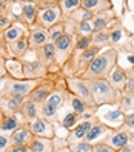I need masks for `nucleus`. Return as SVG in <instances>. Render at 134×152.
<instances>
[{
	"label": "nucleus",
	"mask_w": 134,
	"mask_h": 152,
	"mask_svg": "<svg viewBox=\"0 0 134 152\" xmlns=\"http://www.w3.org/2000/svg\"><path fill=\"white\" fill-rule=\"evenodd\" d=\"M119 61V51L116 48H106L89 63L77 77L82 80H108L110 74Z\"/></svg>",
	"instance_id": "nucleus-1"
},
{
	"label": "nucleus",
	"mask_w": 134,
	"mask_h": 152,
	"mask_svg": "<svg viewBox=\"0 0 134 152\" xmlns=\"http://www.w3.org/2000/svg\"><path fill=\"white\" fill-rule=\"evenodd\" d=\"M68 97H69V91L66 88L65 77H63L59 82V85L56 86L54 92L40 104V118L49 121L51 124L57 123L59 121V111L68 103Z\"/></svg>",
	"instance_id": "nucleus-2"
},
{
	"label": "nucleus",
	"mask_w": 134,
	"mask_h": 152,
	"mask_svg": "<svg viewBox=\"0 0 134 152\" xmlns=\"http://www.w3.org/2000/svg\"><path fill=\"white\" fill-rule=\"evenodd\" d=\"M88 86L97 108L105 104H119L122 94L116 91L108 80H88Z\"/></svg>",
	"instance_id": "nucleus-3"
},
{
	"label": "nucleus",
	"mask_w": 134,
	"mask_h": 152,
	"mask_svg": "<svg viewBox=\"0 0 134 152\" xmlns=\"http://www.w3.org/2000/svg\"><path fill=\"white\" fill-rule=\"evenodd\" d=\"M62 78H63V75H62L60 72H49L48 77L39 80L37 85H35V88L32 89V92L28 95L26 100H29V102L40 106L52 92H54L56 86L59 85V82Z\"/></svg>",
	"instance_id": "nucleus-4"
},
{
	"label": "nucleus",
	"mask_w": 134,
	"mask_h": 152,
	"mask_svg": "<svg viewBox=\"0 0 134 152\" xmlns=\"http://www.w3.org/2000/svg\"><path fill=\"white\" fill-rule=\"evenodd\" d=\"M39 80H13L6 78L3 88L0 89V95H11L26 100L28 95L32 92V89L35 88Z\"/></svg>",
	"instance_id": "nucleus-5"
},
{
	"label": "nucleus",
	"mask_w": 134,
	"mask_h": 152,
	"mask_svg": "<svg viewBox=\"0 0 134 152\" xmlns=\"http://www.w3.org/2000/svg\"><path fill=\"white\" fill-rule=\"evenodd\" d=\"M65 83H66V88H68L69 94H73V95L79 97L80 100H83L91 111L96 112L97 109H99L96 106L94 100H93L91 89H89L86 80H82V78H79V77H68V78H65Z\"/></svg>",
	"instance_id": "nucleus-6"
},
{
	"label": "nucleus",
	"mask_w": 134,
	"mask_h": 152,
	"mask_svg": "<svg viewBox=\"0 0 134 152\" xmlns=\"http://www.w3.org/2000/svg\"><path fill=\"white\" fill-rule=\"evenodd\" d=\"M108 32H110V48H116L117 51L125 49V45H128L130 39H133V34L125 28L123 22L119 17L108 26Z\"/></svg>",
	"instance_id": "nucleus-7"
},
{
	"label": "nucleus",
	"mask_w": 134,
	"mask_h": 152,
	"mask_svg": "<svg viewBox=\"0 0 134 152\" xmlns=\"http://www.w3.org/2000/svg\"><path fill=\"white\" fill-rule=\"evenodd\" d=\"M74 48V35H71L68 32H65L59 40L54 42V49H56V61L59 69L66 63V60L69 58L71 52Z\"/></svg>",
	"instance_id": "nucleus-8"
},
{
	"label": "nucleus",
	"mask_w": 134,
	"mask_h": 152,
	"mask_svg": "<svg viewBox=\"0 0 134 152\" xmlns=\"http://www.w3.org/2000/svg\"><path fill=\"white\" fill-rule=\"evenodd\" d=\"M22 71H23V80H42L49 75V69L35 58L34 60L22 58Z\"/></svg>",
	"instance_id": "nucleus-9"
},
{
	"label": "nucleus",
	"mask_w": 134,
	"mask_h": 152,
	"mask_svg": "<svg viewBox=\"0 0 134 152\" xmlns=\"http://www.w3.org/2000/svg\"><path fill=\"white\" fill-rule=\"evenodd\" d=\"M35 54V60H39L42 65H45L49 72H60V69L57 66L56 61V49H54V43H48L45 46L39 48L37 51H34Z\"/></svg>",
	"instance_id": "nucleus-10"
},
{
	"label": "nucleus",
	"mask_w": 134,
	"mask_h": 152,
	"mask_svg": "<svg viewBox=\"0 0 134 152\" xmlns=\"http://www.w3.org/2000/svg\"><path fill=\"white\" fill-rule=\"evenodd\" d=\"M111 126L105 124L99 117H94L93 120V126L89 129V132L86 134V137L83 141L89 143V145H96V143H103V140L106 138V135L111 132Z\"/></svg>",
	"instance_id": "nucleus-11"
},
{
	"label": "nucleus",
	"mask_w": 134,
	"mask_h": 152,
	"mask_svg": "<svg viewBox=\"0 0 134 152\" xmlns=\"http://www.w3.org/2000/svg\"><path fill=\"white\" fill-rule=\"evenodd\" d=\"M63 22V17H62L60 12V8L54 6V8H49V10H39L37 12V19H35V25L42 26L45 29H49L52 28L54 25Z\"/></svg>",
	"instance_id": "nucleus-12"
},
{
	"label": "nucleus",
	"mask_w": 134,
	"mask_h": 152,
	"mask_svg": "<svg viewBox=\"0 0 134 152\" xmlns=\"http://www.w3.org/2000/svg\"><path fill=\"white\" fill-rule=\"evenodd\" d=\"M51 43L49 42V35H48V31L42 28L39 25H34L29 28L28 31V46H29V52H34L37 51L39 48L45 46V45Z\"/></svg>",
	"instance_id": "nucleus-13"
},
{
	"label": "nucleus",
	"mask_w": 134,
	"mask_h": 152,
	"mask_svg": "<svg viewBox=\"0 0 134 152\" xmlns=\"http://www.w3.org/2000/svg\"><path fill=\"white\" fill-rule=\"evenodd\" d=\"M103 143L106 146H110L113 151L117 152L119 149L125 148L127 145H130V135H128V131L120 128H113L111 132L106 135V138L103 140Z\"/></svg>",
	"instance_id": "nucleus-14"
},
{
	"label": "nucleus",
	"mask_w": 134,
	"mask_h": 152,
	"mask_svg": "<svg viewBox=\"0 0 134 152\" xmlns=\"http://www.w3.org/2000/svg\"><path fill=\"white\" fill-rule=\"evenodd\" d=\"M28 124V128L31 131V134L34 137H40V138H48V140H54L56 138V129L54 124H51L49 121L43 120V118H37L32 120Z\"/></svg>",
	"instance_id": "nucleus-15"
},
{
	"label": "nucleus",
	"mask_w": 134,
	"mask_h": 152,
	"mask_svg": "<svg viewBox=\"0 0 134 152\" xmlns=\"http://www.w3.org/2000/svg\"><path fill=\"white\" fill-rule=\"evenodd\" d=\"M22 5L20 8V14H19V22L23 23L26 28H31L35 25V19H37V6H35V0L32 2H19Z\"/></svg>",
	"instance_id": "nucleus-16"
},
{
	"label": "nucleus",
	"mask_w": 134,
	"mask_h": 152,
	"mask_svg": "<svg viewBox=\"0 0 134 152\" xmlns=\"http://www.w3.org/2000/svg\"><path fill=\"white\" fill-rule=\"evenodd\" d=\"M93 120H82V121H79L76 126L68 132V137L65 138L68 145H74V143L83 141L85 137H86V134L89 132V129H91V126H93Z\"/></svg>",
	"instance_id": "nucleus-17"
},
{
	"label": "nucleus",
	"mask_w": 134,
	"mask_h": 152,
	"mask_svg": "<svg viewBox=\"0 0 134 152\" xmlns=\"http://www.w3.org/2000/svg\"><path fill=\"white\" fill-rule=\"evenodd\" d=\"M25 100L11 95H0V112L3 115H17Z\"/></svg>",
	"instance_id": "nucleus-18"
},
{
	"label": "nucleus",
	"mask_w": 134,
	"mask_h": 152,
	"mask_svg": "<svg viewBox=\"0 0 134 152\" xmlns=\"http://www.w3.org/2000/svg\"><path fill=\"white\" fill-rule=\"evenodd\" d=\"M34 135L31 134L28 124H22L20 128H17L14 132L10 134V143L11 146H29V143L32 141Z\"/></svg>",
	"instance_id": "nucleus-19"
},
{
	"label": "nucleus",
	"mask_w": 134,
	"mask_h": 152,
	"mask_svg": "<svg viewBox=\"0 0 134 152\" xmlns=\"http://www.w3.org/2000/svg\"><path fill=\"white\" fill-rule=\"evenodd\" d=\"M117 19V15H116L114 10H110V11H103V12H99L94 15L93 19V32H99V31H103L106 29L108 26ZM91 32V34H93Z\"/></svg>",
	"instance_id": "nucleus-20"
},
{
	"label": "nucleus",
	"mask_w": 134,
	"mask_h": 152,
	"mask_svg": "<svg viewBox=\"0 0 134 152\" xmlns=\"http://www.w3.org/2000/svg\"><path fill=\"white\" fill-rule=\"evenodd\" d=\"M127 72H125V68H122L119 63L116 65V68L113 69V72L110 74V77H108V82H110V85L116 89L117 92H120V94H123V91H125V86H127Z\"/></svg>",
	"instance_id": "nucleus-21"
},
{
	"label": "nucleus",
	"mask_w": 134,
	"mask_h": 152,
	"mask_svg": "<svg viewBox=\"0 0 134 152\" xmlns=\"http://www.w3.org/2000/svg\"><path fill=\"white\" fill-rule=\"evenodd\" d=\"M80 8L89 11L94 15L99 12H103V11L114 10L113 2H110V0H80Z\"/></svg>",
	"instance_id": "nucleus-22"
},
{
	"label": "nucleus",
	"mask_w": 134,
	"mask_h": 152,
	"mask_svg": "<svg viewBox=\"0 0 134 152\" xmlns=\"http://www.w3.org/2000/svg\"><path fill=\"white\" fill-rule=\"evenodd\" d=\"M6 49L10 52V56L14 58H25V56L29 52L28 46V35H23L19 40H15L10 45H6Z\"/></svg>",
	"instance_id": "nucleus-23"
},
{
	"label": "nucleus",
	"mask_w": 134,
	"mask_h": 152,
	"mask_svg": "<svg viewBox=\"0 0 134 152\" xmlns=\"http://www.w3.org/2000/svg\"><path fill=\"white\" fill-rule=\"evenodd\" d=\"M28 31L29 29L26 28L23 23H20L19 20L14 22L10 28L5 31V43L10 45V43H13L15 40H19L20 37H23V35H28Z\"/></svg>",
	"instance_id": "nucleus-24"
},
{
	"label": "nucleus",
	"mask_w": 134,
	"mask_h": 152,
	"mask_svg": "<svg viewBox=\"0 0 134 152\" xmlns=\"http://www.w3.org/2000/svg\"><path fill=\"white\" fill-rule=\"evenodd\" d=\"M19 115L23 118L25 123L37 120V118H40V106L32 103V102H29V100H25L23 104H22V109H20Z\"/></svg>",
	"instance_id": "nucleus-25"
},
{
	"label": "nucleus",
	"mask_w": 134,
	"mask_h": 152,
	"mask_svg": "<svg viewBox=\"0 0 134 152\" xmlns=\"http://www.w3.org/2000/svg\"><path fill=\"white\" fill-rule=\"evenodd\" d=\"M6 72L8 78L13 80H23V71H22V58H14L10 57L6 58Z\"/></svg>",
	"instance_id": "nucleus-26"
},
{
	"label": "nucleus",
	"mask_w": 134,
	"mask_h": 152,
	"mask_svg": "<svg viewBox=\"0 0 134 152\" xmlns=\"http://www.w3.org/2000/svg\"><path fill=\"white\" fill-rule=\"evenodd\" d=\"M28 148L31 149V152H52V151H54L52 140L40 138V137H34Z\"/></svg>",
	"instance_id": "nucleus-27"
},
{
	"label": "nucleus",
	"mask_w": 134,
	"mask_h": 152,
	"mask_svg": "<svg viewBox=\"0 0 134 152\" xmlns=\"http://www.w3.org/2000/svg\"><path fill=\"white\" fill-rule=\"evenodd\" d=\"M22 124H25L23 118L19 114L17 115H5L3 123H2V132H14L17 128H20Z\"/></svg>",
	"instance_id": "nucleus-28"
},
{
	"label": "nucleus",
	"mask_w": 134,
	"mask_h": 152,
	"mask_svg": "<svg viewBox=\"0 0 134 152\" xmlns=\"http://www.w3.org/2000/svg\"><path fill=\"white\" fill-rule=\"evenodd\" d=\"M117 106H119V111H120L123 115L134 114V94L123 92Z\"/></svg>",
	"instance_id": "nucleus-29"
},
{
	"label": "nucleus",
	"mask_w": 134,
	"mask_h": 152,
	"mask_svg": "<svg viewBox=\"0 0 134 152\" xmlns=\"http://www.w3.org/2000/svg\"><path fill=\"white\" fill-rule=\"evenodd\" d=\"M59 8H60V12L63 20L66 17H69L76 10L80 8V0H59Z\"/></svg>",
	"instance_id": "nucleus-30"
},
{
	"label": "nucleus",
	"mask_w": 134,
	"mask_h": 152,
	"mask_svg": "<svg viewBox=\"0 0 134 152\" xmlns=\"http://www.w3.org/2000/svg\"><path fill=\"white\" fill-rule=\"evenodd\" d=\"M91 45L94 46H100V48H110V32L108 28L99 31V32H93L91 34Z\"/></svg>",
	"instance_id": "nucleus-31"
},
{
	"label": "nucleus",
	"mask_w": 134,
	"mask_h": 152,
	"mask_svg": "<svg viewBox=\"0 0 134 152\" xmlns=\"http://www.w3.org/2000/svg\"><path fill=\"white\" fill-rule=\"evenodd\" d=\"M66 19L71 20V22H74V23H86V22H93L94 14L83 10V8H79V10H76L69 17H66Z\"/></svg>",
	"instance_id": "nucleus-32"
},
{
	"label": "nucleus",
	"mask_w": 134,
	"mask_h": 152,
	"mask_svg": "<svg viewBox=\"0 0 134 152\" xmlns=\"http://www.w3.org/2000/svg\"><path fill=\"white\" fill-rule=\"evenodd\" d=\"M79 121H80V117H79V115H76L73 111H71V112H68V114L65 115V117L62 118V120H59V123H60L63 128H66L68 131H71V129H73V128L76 126V124L79 123Z\"/></svg>",
	"instance_id": "nucleus-33"
},
{
	"label": "nucleus",
	"mask_w": 134,
	"mask_h": 152,
	"mask_svg": "<svg viewBox=\"0 0 134 152\" xmlns=\"http://www.w3.org/2000/svg\"><path fill=\"white\" fill-rule=\"evenodd\" d=\"M63 34H65V25H63V22H60V23L54 25L52 28L48 29V35H49V42L51 43H54L56 40H59Z\"/></svg>",
	"instance_id": "nucleus-34"
},
{
	"label": "nucleus",
	"mask_w": 134,
	"mask_h": 152,
	"mask_svg": "<svg viewBox=\"0 0 134 152\" xmlns=\"http://www.w3.org/2000/svg\"><path fill=\"white\" fill-rule=\"evenodd\" d=\"M93 32V23L91 22H86V23H77L76 26V32H74V37L76 35H91Z\"/></svg>",
	"instance_id": "nucleus-35"
},
{
	"label": "nucleus",
	"mask_w": 134,
	"mask_h": 152,
	"mask_svg": "<svg viewBox=\"0 0 134 152\" xmlns=\"http://www.w3.org/2000/svg\"><path fill=\"white\" fill-rule=\"evenodd\" d=\"M15 3L13 0H0V15H11Z\"/></svg>",
	"instance_id": "nucleus-36"
},
{
	"label": "nucleus",
	"mask_w": 134,
	"mask_h": 152,
	"mask_svg": "<svg viewBox=\"0 0 134 152\" xmlns=\"http://www.w3.org/2000/svg\"><path fill=\"white\" fill-rule=\"evenodd\" d=\"M73 152H93V145H89L86 141H79L74 145H68Z\"/></svg>",
	"instance_id": "nucleus-37"
},
{
	"label": "nucleus",
	"mask_w": 134,
	"mask_h": 152,
	"mask_svg": "<svg viewBox=\"0 0 134 152\" xmlns=\"http://www.w3.org/2000/svg\"><path fill=\"white\" fill-rule=\"evenodd\" d=\"M37 10H49V8L59 6V0H35Z\"/></svg>",
	"instance_id": "nucleus-38"
},
{
	"label": "nucleus",
	"mask_w": 134,
	"mask_h": 152,
	"mask_svg": "<svg viewBox=\"0 0 134 152\" xmlns=\"http://www.w3.org/2000/svg\"><path fill=\"white\" fill-rule=\"evenodd\" d=\"M120 126L123 129H127L128 132L130 131H134V114H128V115H123L122 118V124Z\"/></svg>",
	"instance_id": "nucleus-39"
},
{
	"label": "nucleus",
	"mask_w": 134,
	"mask_h": 152,
	"mask_svg": "<svg viewBox=\"0 0 134 152\" xmlns=\"http://www.w3.org/2000/svg\"><path fill=\"white\" fill-rule=\"evenodd\" d=\"M105 118H106V120H111V121H120V123H122L123 114L117 109V111H114V112H108V114L105 115Z\"/></svg>",
	"instance_id": "nucleus-40"
},
{
	"label": "nucleus",
	"mask_w": 134,
	"mask_h": 152,
	"mask_svg": "<svg viewBox=\"0 0 134 152\" xmlns=\"http://www.w3.org/2000/svg\"><path fill=\"white\" fill-rule=\"evenodd\" d=\"M93 152H116V151L106 146L105 143H96V145H93Z\"/></svg>",
	"instance_id": "nucleus-41"
},
{
	"label": "nucleus",
	"mask_w": 134,
	"mask_h": 152,
	"mask_svg": "<svg viewBox=\"0 0 134 152\" xmlns=\"http://www.w3.org/2000/svg\"><path fill=\"white\" fill-rule=\"evenodd\" d=\"M10 146H11V143H10V135L0 134V151H6Z\"/></svg>",
	"instance_id": "nucleus-42"
},
{
	"label": "nucleus",
	"mask_w": 134,
	"mask_h": 152,
	"mask_svg": "<svg viewBox=\"0 0 134 152\" xmlns=\"http://www.w3.org/2000/svg\"><path fill=\"white\" fill-rule=\"evenodd\" d=\"M6 58H0V80H6L8 72H6Z\"/></svg>",
	"instance_id": "nucleus-43"
},
{
	"label": "nucleus",
	"mask_w": 134,
	"mask_h": 152,
	"mask_svg": "<svg viewBox=\"0 0 134 152\" xmlns=\"http://www.w3.org/2000/svg\"><path fill=\"white\" fill-rule=\"evenodd\" d=\"M5 152H31L28 146H10Z\"/></svg>",
	"instance_id": "nucleus-44"
},
{
	"label": "nucleus",
	"mask_w": 134,
	"mask_h": 152,
	"mask_svg": "<svg viewBox=\"0 0 134 152\" xmlns=\"http://www.w3.org/2000/svg\"><path fill=\"white\" fill-rule=\"evenodd\" d=\"M10 52L6 49V45H0V58H10Z\"/></svg>",
	"instance_id": "nucleus-45"
},
{
	"label": "nucleus",
	"mask_w": 134,
	"mask_h": 152,
	"mask_svg": "<svg viewBox=\"0 0 134 152\" xmlns=\"http://www.w3.org/2000/svg\"><path fill=\"white\" fill-rule=\"evenodd\" d=\"M117 152H134V146H133V145H127L125 148L119 149Z\"/></svg>",
	"instance_id": "nucleus-46"
},
{
	"label": "nucleus",
	"mask_w": 134,
	"mask_h": 152,
	"mask_svg": "<svg viewBox=\"0 0 134 152\" xmlns=\"http://www.w3.org/2000/svg\"><path fill=\"white\" fill-rule=\"evenodd\" d=\"M0 45H6L5 43V31L0 29Z\"/></svg>",
	"instance_id": "nucleus-47"
},
{
	"label": "nucleus",
	"mask_w": 134,
	"mask_h": 152,
	"mask_svg": "<svg viewBox=\"0 0 134 152\" xmlns=\"http://www.w3.org/2000/svg\"><path fill=\"white\" fill-rule=\"evenodd\" d=\"M128 135H130V141L134 143V131H130V132H128Z\"/></svg>",
	"instance_id": "nucleus-48"
},
{
	"label": "nucleus",
	"mask_w": 134,
	"mask_h": 152,
	"mask_svg": "<svg viewBox=\"0 0 134 152\" xmlns=\"http://www.w3.org/2000/svg\"><path fill=\"white\" fill-rule=\"evenodd\" d=\"M3 118H5V115L0 112V129H2V123H3Z\"/></svg>",
	"instance_id": "nucleus-49"
}]
</instances>
